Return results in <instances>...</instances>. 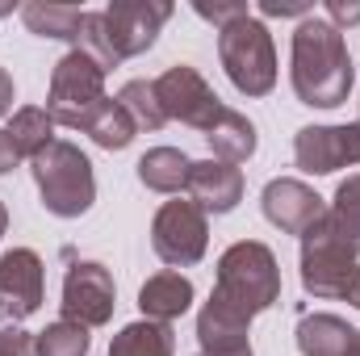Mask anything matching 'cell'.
Here are the masks:
<instances>
[{"instance_id": "9c48e42d", "label": "cell", "mask_w": 360, "mask_h": 356, "mask_svg": "<svg viewBox=\"0 0 360 356\" xmlns=\"http://www.w3.org/2000/svg\"><path fill=\"white\" fill-rule=\"evenodd\" d=\"M63 319L80 323V327H105L113 319L117 306V285L113 272L96 260H76L63 276Z\"/></svg>"}, {"instance_id": "2e32d148", "label": "cell", "mask_w": 360, "mask_h": 356, "mask_svg": "<svg viewBox=\"0 0 360 356\" xmlns=\"http://www.w3.org/2000/svg\"><path fill=\"white\" fill-rule=\"evenodd\" d=\"M139 306H143V314H147L151 323H168V327H172L180 314L193 306V281L180 276V272H155V276L143 281Z\"/></svg>"}, {"instance_id": "e575fe53", "label": "cell", "mask_w": 360, "mask_h": 356, "mask_svg": "<svg viewBox=\"0 0 360 356\" xmlns=\"http://www.w3.org/2000/svg\"><path fill=\"white\" fill-rule=\"evenodd\" d=\"M344 356H360V331L352 336V344H348V352H344Z\"/></svg>"}, {"instance_id": "30bf717a", "label": "cell", "mask_w": 360, "mask_h": 356, "mask_svg": "<svg viewBox=\"0 0 360 356\" xmlns=\"http://www.w3.org/2000/svg\"><path fill=\"white\" fill-rule=\"evenodd\" d=\"M101 13H105V30H109L117 59H134L155 46L164 21L172 17V4L168 0H113Z\"/></svg>"}, {"instance_id": "ffe728a7", "label": "cell", "mask_w": 360, "mask_h": 356, "mask_svg": "<svg viewBox=\"0 0 360 356\" xmlns=\"http://www.w3.org/2000/svg\"><path fill=\"white\" fill-rule=\"evenodd\" d=\"M21 21H25V30L38 34V38H63V42H76L80 21H84V8H76V4L30 0V4L21 8Z\"/></svg>"}, {"instance_id": "9a60e30c", "label": "cell", "mask_w": 360, "mask_h": 356, "mask_svg": "<svg viewBox=\"0 0 360 356\" xmlns=\"http://www.w3.org/2000/svg\"><path fill=\"white\" fill-rule=\"evenodd\" d=\"M197 340L205 356H235L252 348V319H243L239 310H231L226 302H218L210 293V302L197 314Z\"/></svg>"}, {"instance_id": "e0dca14e", "label": "cell", "mask_w": 360, "mask_h": 356, "mask_svg": "<svg viewBox=\"0 0 360 356\" xmlns=\"http://www.w3.org/2000/svg\"><path fill=\"white\" fill-rule=\"evenodd\" d=\"M356 327L340 314H306L297 323V352L302 356H344L352 344Z\"/></svg>"}, {"instance_id": "7c38bea8", "label": "cell", "mask_w": 360, "mask_h": 356, "mask_svg": "<svg viewBox=\"0 0 360 356\" xmlns=\"http://www.w3.org/2000/svg\"><path fill=\"white\" fill-rule=\"evenodd\" d=\"M46 298V276L42 260L30 248H13L0 256V319L4 323H21L30 314H38Z\"/></svg>"}, {"instance_id": "484cf974", "label": "cell", "mask_w": 360, "mask_h": 356, "mask_svg": "<svg viewBox=\"0 0 360 356\" xmlns=\"http://www.w3.org/2000/svg\"><path fill=\"white\" fill-rule=\"evenodd\" d=\"M76 51L92 55V59H96L105 72L122 63V59H117V51H113V42H109V30H105V13H84V21H80V34H76Z\"/></svg>"}, {"instance_id": "52a82bcc", "label": "cell", "mask_w": 360, "mask_h": 356, "mask_svg": "<svg viewBox=\"0 0 360 356\" xmlns=\"http://www.w3.org/2000/svg\"><path fill=\"white\" fill-rule=\"evenodd\" d=\"M151 248L164 265L172 268H193L205 248H210V222H205V210L193 205V201H164L155 210V222H151Z\"/></svg>"}, {"instance_id": "d6986e66", "label": "cell", "mask_w": 360, "mask_h": 356, "mask_svg": "<svg viewBox=\"0 0 360 356\" xmlns=\"http://www.w3.org/2000/svg\"><path fill=\"white\" fill-rule=\"evenodd\" d=\"M188 172H193V160L176 147H151L139 160V180L151 193H180L188 184Z\"/></svg>"}, {"instance_id": "8992f818", "label": "cell", "mask_w": 360, "mask_h": 356, "mask_svg": "<svg viewBox=\"0 0 360 356\" xmlns=\"http://www.w3.org/2000/svg\"><path fill=\"white\" fill-rule=\"evenodd\" d=\"M105 101V68L84 55V51H68L55 72H51V92H46V113L55 117V126H72L84 130L89 117Z\"/></svg>"}, {"instance_id": "4dcf8cb0", "label": "cell", "mask_w": 360, "mask_h": 356, "mask_svg": "<svg viewBox=\"0 0 360 356\" xmlns=\"http://www.w3.org/2000/svg\"><path fill=\"white\" fill-rule=\"evenodd\" d=\"M327 21L344 34V25H356L360 21V0L348 4V0H327Z\"/></svg>"}, {"instance_id": "74e56055", "label": "cell", "mask_w": 360, "mask_h": 356, "mask_svg": "<svg viewBox=\"0 0 360 356\" xmlns=\"http://www.w3.org/2000/svg\"><path fill=\"white\" fill-rule=\"evenodd\" d=\"M356 122H360V117H356Z\"/></svg>"}, {"instance_id": "4316f807", "label": "cell", "mask_w": 360, "mask_h": 356, "mask_svg": "<svg viewBox=\"0 0 360 356\" xmlns=\"http://www.w3.org/2000/svg\"><path fill=\"white\" fill-rule=\"evenodd\" d=\"M335 214V222L348 231V239L360 248V177H348L340 189H335V201L327 205Z\"/></svg>"}, {"instance_id": "277c9868", "label": "cell", "mask_w": 360, "mask_h": 356, "mask_svg": "<svg viewBox=\"0 0 360 356\" xmlns=\"http://www.w3.org/2000/svg\"><path fill=\"white\" fill-rule=\"evenodd\" d=\"M218 59L243 96H269L276 89V46L260 17L248 13L218 30Z\"/></svg>"}, {"instance_id": "d6a6232c", "label": "cell", "mask_w": 360, "mask_h": 356, "mask_svg": "<svg viewBox=\"0 0 360 356\" xmlns=\"http://www.w3.org/2000/svg\"><path fill=\"white\" fill-rule=\"evenodd\" d=\"M8 109H13V76L0 68V117H4Z\"/></svg>"}, {"instance_id": "44dd1931", "label": "cell", "mask_w": 360, "mask_h": 356, "mask_svg": "<svg viewBox=\"0 0 360 356\" xmlns=\"http://www.w3.org/2000/svg\"><path fill=\"white\" fill-rule=\"evenodd\" d=\"M84 134H89L96 147H105V151H126V147L134 143L139 126H134V117L117 105V96H105V101H101V109L89 117Z\"/></svg>"}, {"instance_id": "3957f363", "label": "cell", "mask_w": 360, "mask_h": 356, "mask_svg": "<svg viewBox=\"0 0 360 356\" xmlns=\"http://www.w3.org/2000/svg\"><path fill=\"white\" fill-rule=\"evenodd\" d=\"M30 172L38 180L42 205L55 218H80V214L92 210V201H96V177H92L89 155L76 143L55 139L42 155L30 160Z\"/></svg>"}, {"instance_id": "8fae6325", "label": "cell", "mask_w": 360, "mask_h": 356, "mask_svg": "<svg viewBox=\"0 0 360 356\" xmlns=\"http://www.w3.org/2000/svg\"><path fill=\"white\" fill-rule=\"evenodd\" d=\"M293 164L310 177H331L360 164V122L352 126H302L293 139Z\"/></svg>"}, {"instance_id": "d590c367", "label": "cell", "mask_w": 360, "mask_h": 356, "mask_svg": "<svg viewBox=\"0 0 360 356\" xmlns=\"http://www.w3.org/2000/svg\"><path fill=\"white\" fill-rule=\"evenodd\" d=\"M8 231V210H4V201H0V235Z\"/></svg>"}, {"instance_id": "cb8c5ba5", "label": "cell", "mask_w": 360, "mask_h": 356, "mask_svg": "<svg viewBox=\"0 0 360 356\" xmlns=\"http://www.w3.org/2000/svg\"><path fill=\"white\" fill-rule=\"evenodd\" d=\"M117 105L134 117L139 130H160V126L168 122V113H164V105H160V96H155V80H130V84H122Z\"/></svg>"}, {"instance_id": "d4e9b609", "label": "cell", "mask_w": 360, "mask_h": 356, "mask_svg": "<svg viewBox=\"0 0 360 356\" xmlns=\"http://www.w3.org/2000/svg\"><path fill=\"white\" fill-rule=\"evenodd\" d=\"M92 340H89V327L72 323V319H59L51 323L46 331L34 336V352L38 356H89Z\"/></svg>"}, {"instance_id": "7a4b0ae2", "label": "cell", "mask_w": 360, "mask_h": 356, "mask_svg": "<svg viewBox=\"0 0 360 356\" xmlns=\"http://www.w3.org/2000/svg\"><path fill=\"white\" fill-rule=\"evenodd\" d=\"M214 298L226 302L231 310H239L243 319L264 314L281 298V268L272 248L256 239H239L218 256V281H214Z\"/></svg>"}, {"instance_id": "836d02e7", "label": "cell", "mask_w": 360, "mask_h": 356, "mask_svg": "<svg viewBox=\"0 0 360 356\" xmlns=\"http://www.w3.org/2000/svg\"><path fill=\"white\" fill-rule=\"evenodd\" d=\"M344 302H352L360 310V265H356V272H352V281H348V289H344Z\"/></svg>"}, {"instance_id": "5bb4252c", "label": "cell", "mask_w": 360, "mask_h": 356, "mask_svg": "<svg viewBox=\"0 0 360 356\" xmlns=\"http://www.w3.org/2000/svg\"><path fill=\"white\" fill-rule=\"evenodd\" d=\"M184 193L205 214H231L243 201V172L235 164H222V160H193Z\"/></svg>"}, {"instance_id": "ba28073f", "label": "cell", "mask_w": 360, "mask_h": 356, "mask_svg": "<svg viewBox=\"0 0 360 356\" xmlns=\"http://www.w3.org/2000/svg\"><path fill=\"white\" fill-rule=\"evenodd\" d=\"M155 96H160V105H164L168 117H176V122L201 130V134H210L214 122H218L222 109H226V105L218 101V92L205 84V76H201L197 68H188V63L168 68V72L155 80Z\"/></svg>"}, {"instance_id": "f546056e", "label": "cell", "mask_w": 360, "mask_h": 356, "mask_svg": "<svg viewBox=\"0 0 360 356\" xmlns=\"http://www.w3.org/2000/svg\"><path fill=\"white\" fill-rule=\"evenodd\" d=\"M264 17H310V0H260Z\"/></svg>"}, {"instance_id": "7402d4cb", "label": "cell", "mask_w": 360, "mask_h": 356, "mask_svg": "<svg viewBox=\"0 0 360 356\" xmlns=\"http://www.w3.org/2000/svg\"><path fill=\"white\" fill-rule=\"evenodd\" d=\"M8 139H13V147H17L21 160H34V155H42V151L55 143V117H51L42 105H25V109L13 113Z\"/></svg>"}, {"instance_id": "8d00e7d4", "label": "cell", "mask_w": 360, "mask_h": 356, "mask_svg": "<svg viewBox=\"0 0 360 356\" xmlns=\"http://www.w3.org/2000/svg\"><path fill=\"white\" fill-rule=\"evenodd\" d=\"M235 356H252V348H248V352H235Z\"/></svg>"}, {"instance_id": "1f68e13d", "label": "cell", "mask_w": 360, "mask_h": 356, "mask_svg": "<svg viewBox=\"0 0 360 356\" xmlns=\"http://www.w3.org/2000/svg\"><path fill=\"white\" fill-rule=\"evenodd\" d=\"M17 164H21V155H17V147H13L8 130H0V177H4V172H13Z\"/></svg>"}, {"instance_id": "5b68a950", "label": "cell", "mask_w": 360, "mask_h": 356, "mask_svg": "<svg viewBox=\"0 0 360 356\" xmlns=\"http://www.w3.org/2000/svg\"><path fill=\"white\" fill-rule=\"evenodd\" d=\"M360 248L348 239V231L327 210L306 235H302V289L310 298H344L352 272H356Z\"/></svg>"}, {"instance_id": "f1b7e54d", "label": "cell", "mask_w": 360, "mask_h": 356, "mask_svg": "<svg viewBox=\"0 0 360 356\" xmlns=\"http://www.w3.org/2000/svg\"><path fill=\"white\" fill-rule=\"evenodd\" d=\"M0 356H38V352H34V336H30V331H21L17 323L0 327Z\"/></svg>"}, {"instance_id": "6da1fadb", "label": "cell", "mask_w": 360, "mask_h": 356, "mask_svg": "<svg viewBox=\"0 0 360 356\" xmlns=\"http://www.w3.org/2000/svg\"><path fill=\"white\" fill-rule=\"evenodd\" d=\"M289 80H293L297 101L310 105V109H335V105L348 101L352 80H356V68H352V55H348L344 34L327 17L310 13L293 30Z\"/></svg>"}, {"instance_id": "ac0fdd59", "label": "cell", "mask_w": 360, "mask_h": 356, "mask_svg": "<svg viewBox=\"0 0 360 356\" xmlns=\"http://www.w3.org/2000/svg\"><path fill=\"white\" fill-rule=\"evenodd\" d=\"M205 143H210L214 160H222V164H248L256 155V143L260 139H256V126L243 113L222 109V117L214 122V130L205 134Z\"/></svg>"}, {"instance_id": "83f0119b", "label": "cell", "mask_w": 360, "mask_h": 356, "mask_svg": "<svg viewBox=\"0 0 360 356\" xmlns=\"http://www.w3.org/2000/svg\"><path fill=\"white\" fill-rule=\"evenodd\" d=\"M193 8H197V17L214 21L218 30H226L231 21H239V17H248V13H252V8H248L243 0H226V4H210V0H197Z\"/></svg>"}, {"instance_id": "4fadbf2b", "label": "cell", "mask_w": 360, "mask_h": 356, "mask_svg": "<svg viewBox=\"0 0 360 356\" xmlns=\"http://www.w3.org/2000/svg\"><path fill=\"white\" fill-rule=\"evenodd\" d=\"M260 205H264V218L281 235H297V239L327 214V201L310 184H302V180H293V177L269 180L264 193H260Z\"/></svg>"}, {"instance_id": "603a6c76", "label": "cell", "mask_w": 360, "mask_h": 356, "mask_svg": "<svg viewBox=\"0 0 360 356\" xmlns=\"http://www.w3.org/2000/svg\"><path fill=\"white\" fill-rule=\"evenodd\" d=\"M109 356H172V327L168 323H126L113 344H109Z\"/></svg>"}]
</instances>
